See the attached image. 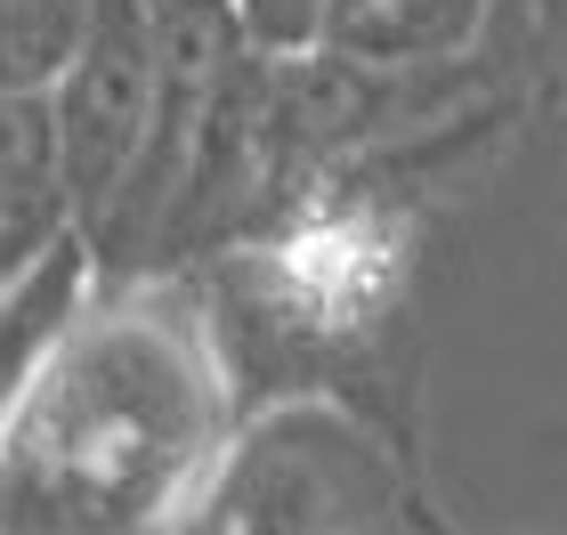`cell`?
<instances>
[{
  "label": "cell",
  "mask_w": 567,
  "mask_h": 535,
  "mask_svg": "<svg viewBox=\"0 0 567 535\" xmlns=\"http://www.w3.org/2000/svg\"><path fill=\"white\" fill-rule=\"evenodd\" d=\"M236 422L195 276L97 268L0 430V535H154Z\"/></svg>",
  "instance_id": "cell-1"
},
{
  "label": "cell",
  "mask_w": 567,
  "mask_h": 535,
  "mask_svg": "<svg viewBox=\"0 0 567 535\" xmlns=\"http://www.w3.org/2000/svg\"><path fill=\"white\" fill-rule=\"evenodd\" d=\"M414 503V454L357 405L284 398L236 422L203 487L154 535H373Z\"/></svg>",
  "instance_id": "cell-2"
},
{
  "label": "cell",
  "mask_w": 567,
  "mask_h": 535,
  "mask_svg": "<svg viewBox=\"0 0 567 535\" xmlns=\"http://www.w3.org/2000/svg\"><path fill=\"white\" fill-rule=\"evenodd\" d=\"M58 106V155H65V212L90 227L114 212L146 163L154 122H163V33H154V0H97L82 58L49 90Z\"/></svg>",
  "instance_id": "cell-3"
},
{
  "label": "cell",
  "mask_w": 567,
  "mask_h": 535,
  "mask_svg": "<svg viewBox=\"0 0 567 535\" xmlns=\"http://www.w3.org/2000/svg\"><path fill=\"white\" fill-rule=\"evenodd\" d=\"M97 285V251L82 227H58L33 260H24V276L9 292H0V430H9L24 381H33V366L49 357V341L65 333V317L82 309V292Z\"/></svg>",
  "instance_id": "cell-4"
},
{
  "label": "cell",
  "mask_w": 567,
  "mask_h": 535,
  "mask_svg": "<svg viewBox=\"0 0 567 535\" xmlns=\"http://www.w3.org/2000/svg\"><path fill=\"white\" fill-rule=\"evenodd\" d=\"M503 0H341L324 24L332 49L373 65H471Z\"/></svg>",
  "instance_id": "cell-5"
},
{
  "label": "cell",
  "mask_w": 567,
  "mask_h": 535,
  "mask_svg": "<svg viewBox=\"0 0 567 535\" xmlns=\"http://www.w3.org/2000/svg\"><path fill=\"white\" fill-rule=\"evenodd\" d=\"M0 212L9 219H73L49 90H0Z\"/></svg>",
  "instance_id": "cell-6"
},
{
  "label": "cell",
  "mask_w": 567,
  "mask_h": 535,
  "mask_svg": "<svg viewBox=\"0 0 567 535\" xmlns=\"http://www.w3.org/2000/svg\"><path fill=\"white\" fill-rule=\"evenodd\" d=\"M97 0H0V90H58Z\"/></svg>",
  "instance_id": "cell-7"
},
{
  "label": "cell",
  "mask_w": 567,
  "mask_h": 535,
  "mask_svg": "<svg viewBox=\"0 0 567 535\" xmlns=\"http://www.w3.org/2000/svg\"><path fill=\"white\" fill-rule=\"evenodd\" d=\"M341 0H236V17H244V41L251 49H268V58H292V49H317L324 41V24Z\"/></svg>",
  "instance_id": "cell-8"
},
{
  "label": "cell",
  "mask_w": 567,
  "mask_h": 535,
  "mask_svg": "<svg viewBox=\"0 0 567 535\" xmlns=\"http://www.w3.org/2000/svg\"><path fill=\"white\" fill-rule=\"evenodd\" d=\"M422 519H430V527H437V512H422ZM437 535H446V527H437Z\"/></svg>",
  "instance_id": "cell-9"
}]
</instances>
